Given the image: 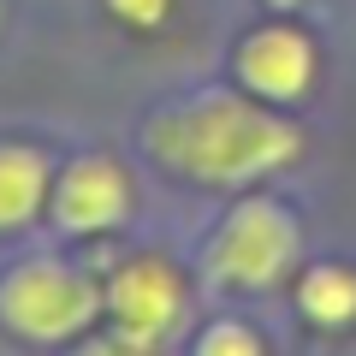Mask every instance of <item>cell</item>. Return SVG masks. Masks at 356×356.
<instances>
[{
	"label": "cell",
	"instance_id": "cell-8",
	"mask_svg": "<svg viewBox=\"0 0 356 356\" xmlns=\"http://www.w3.org/2000/svg\"><path fill=\"white\" fill-rule=\"evenodd\" d=\"M297 303H303V315L315 327H350L356 321V273L339 267V261L309 267L303 285H297Z\"/></svg>",
	"mask_w": 356,
	"mask_h": 356
},
{
	"label": "cell",
	"instance_id": "cell-9",
	"mask_svg": "<svg viewBox=\"0 0 356 356\" xmlns=\"http://www.w3.org/2000/svg\"><path fill=\"white\" fill-rule=\"evenodd\" d=\"M196 356H261V339L238 321H214V327L196 339Z\"/></svg>",
	"mask_w": 356,
	"mask_h": 356
},
{
	"label": "cell",
	"instance_id": "cell-3",
	"mask_svg": "<svg viewBox=\"0 0 356 356\" xmlns=\"http://www.w3.org/2000/svg\"><path fill=\"white\" fill-rule=\"evenodd\" d=\"M297 261V220L267 196H250L226 214V226L208 243V267L214 280L238 285V291H267L285 280V267Z\"/></svg>",
	"mask_w": 356,
	"mask_h": 356
},
{
	"label": "cell",
	"instance_id": "cell-7",
	"mask_svg": "<svg viewBox=\"0 0 356 356\" xmlns=\"http://www.w3.org/2000/svg\"><path fill=\"white\" fill-rule=\"evenodd\" d=\"M48 202V161L30 143H0V232L30 226Z\"/></svg>",
	"mask_w": 356,
	"mask_h": 356
},
{
	"label": "cell",
	"instance_id": "cell-12",
	"mask_svg": "<svg viewBox=\"0 0 356 356\" xmlns=\"http://www.w3.org/2000/svg\"><path fill=\"white\" fill-rule=\"evenodd\" d=\"M273 6H291V0H273Z\"/></svg>",
	"mask_w": 356,
	"mask_h": 356
},
{
	"label": "cell",
	"instance_id": "cell-5",
	"mask_svg": "<svg viewBox=\"0 0 356 356\" xmlns=\"http://www.w3.org/2000/svg\"><path fill=\"white\" fill-rule=\"evenodd\" d=\"M125 214H131V178L119 161L83 154L54 184V226L65 232H113L125 226Z\"/></svg>",
	"mask_w": 356,
	"mask_h": 356
},
{
	"label": "cell",
	"instance_id": "cell-6",
	"mask_svg": "<svg viewBox=\"0 0 356 356\" xmlns=\"http://www.w3.org/2000/svg\"><path fill=\"white\" fill-rule=\"evenodd\" d=\"M238 77L261 102H297L315 83V42L291 24H267L238 48Z\"/></svg>",
	"mask_w": 356,
	"mask_h": 356
},
{
	"label": "cell",
	"instance_id": "cell-1",
	"mask_svg": "<svg viewBox=\"0 0 356 356\" xmlns=\"http://www.w3.org/2000/svg\"><path fill=\"white\" fill-rule=\"evenodd\" d=\"M143 149L149 161H161L166 172L191 178V184H243V178L280 172L285 161H297L303 137L243 95L208 89V95L154 113L143 131Z\"/></svg>",
	"mask_w": 356,
	"mask_h": 356
},
{
	"label": "cell",
	"instance_id": "cell-11",
	"mask_svg": "<svg viewBox=\"0 0 356 356\" xmlns=\"http://www.w3.org/2000/svg\"><path fill=\"white\" fill-rule=\"evenodd\" d=\"M77 356H131V344H125V339H119V344H113V339H102V344H83Z\"/></svg>",
	"mask_w": 356,
	"mask_h": 356
},
{
	"label": "cell",
	"instance_id": "cell-2",
	"mask_svg": "<svg viewBox=\"0 0 356 356\" xmlns=\"http://www.w3.org/2000/svg\"><path fill=\"white\" fill-rule=\"evenodd\" d=\"M107 297L77 273V267L54 261V255H30L18 261L6 280H0V315L6 327L24 332V339H42V344H60V339H77V332L95 321Z\"/></svg>",
	"mask_w": 356,
	"mask_h": 356
},
{
	"label": "cell",
	"instance_id": "cell-10",
	"mask_svg": "<svg viewBox=\"0 0 356 356\" xmlns=\"http://www.w3.org/2000/svg\"><path fill=\"white\" fill-rule=\"evenodd\" d=\"M107 13L131 30H161L172 18V0H107Z\"/></svg>",
	"mask_w": 356,
	"mask_h": 356
},
{
	"label": "cell",
	"instance_id": "cell-4",
	"mask_svg": "<svg viewBox=\"0 0 356 356\" xmlns=\"http://www.w3.org/2000/svg\"><path fill=\"white\" fill-rule=\"evenodd\" d=\"M184 280L172 273V261L161 255H137L113 273L107 285V315H113V332L131 344V350H149V344L172 339L184 327Z\"/></svg>",
	"mask_w": 356,
	"mask_h": 356
}]
</instances>
